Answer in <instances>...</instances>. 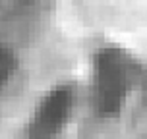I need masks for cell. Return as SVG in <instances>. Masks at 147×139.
Wrapping results in <instances>:
<instances>
[{
  "label": "cell",
  "instance_id": "obj_3",
  "mask_svg": "<svg viewBox=\"0 0 147 139\" xmlns=\"http://www.w3.org/2000/svg\"><path fill=\"white\" fill-rule=\"evenodd\" d=\"M16 68V62H14V54L10 50H6L4 46H0V87L10 79V75L14 72Z\"/></svg>",
  "mask_w": 147,
  "mask_h": 139
},
{
  "label": "cell",
  "instance_id": "obj_2",
  "mask_svg": "<svg viewBox=\"0 0 147 139\" xmlns=\"http://www.w3.org/2000/svg\"><path fill=\"white\" fill-rule=\"evenodd\" d=\"M74 108V93L70 87H56L35 108L27 126L29 139H54L58 135Z\"/></svg>",
  "mask_w": 147,
  "mask_h": 139
},
{
  "label": "cell",
  "instance_id": "obj_1",
  "mask_svg": "<svg viewBox=\"0 0 147 139\" xmlns=\"http://www.w3.org/2000/svg\"><path fill=\"white\" fill-rule=\"evenodd\" d=\"M134 77L130 58L118 48H103L95 56V108L103 116L122 110Z\"/></svg>",
  "mask_w": 147,
  "mask_h": 139
}]
</instances>
